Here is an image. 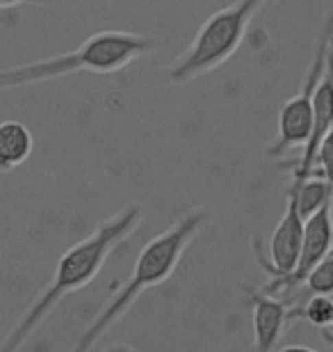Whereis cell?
Listing matches in <instances>:
<instances>
[{
  "label": "cell",
  "instance_id": "6da1fadb",
  "mask_svg": "<svg viewBox=\"0 0 333 352\" xmlns=\"http://www.w3.org/2000/svg\"><path fill=\"white\" fill-rule=\"evenodd\" d=\"M141 217H144V210H141L139 204H128L126 208L112 215L110 220H103L89 236H84L82 241L71 245L65 254L60 256L53 281L41 291L39 298L32 302L23 318L14 325L10 336H7L5 343L0 346V352H19L21 346L34 334V329L44 322L46 316L51 314L67 295L80 291L89 281H94L96 274L103 270V265L110 258L112 252H115L126 238H130L135 234Z\"/></svg>",
  "mask_w": 333,
  "mask_h": 352
},
{
  "label": "cell",
  "instance_id": "7a4b0ae2",
  "mask_svg": "<svg viewBox=\"0 0 333 352\" xmlns=\"http://www.w3.org/2000/svg\"><path fill=\"white\" fill-rule=\"evenodd\" d=\"M208 222V210L194 208L179 217L167 231H162L151 238L144 250L137 254V261L133 265V274L112 298L105 302L98 316L89 322L87 329L80 334L76 346L69 352H89L96 346V341L122 318V316L133 307V302L139 298L146 288L160 286L172 277L176 265L181 263L183 254L190 248V243L201 234V229Z\"/></svg>",
  "mask_w": 333,
  "mask_h": 352
},
{
  "label": "cell",
  "instance_id": "3957f363",
  "mask_svg": "<svg viewBox=\"0 0 333 352\" xmlns=\"http://www.w3.org/2000/svg\"><path fill=\"white\" fill-rule=\"evenodd\" d=\"M160 46L158 37L122 30H101L80 46L55 58L37 60L14 69H0V91L23 87L30 82H46L73 74H115L122 72Z\"/></svg>",
  "mask_w": 333,
  "mask_h": 352
},
{
  "label": "cell",
  "instance_id": "277c9868",
  "mask_svg": "<svg viewBox=\"0 0 333 352\" xmlns=\"http://www.w3.org/2000/svg\"><path fill=\"white\" fill-rule=\"evenodd\" d=\"M265 5L267 0H233L205 19L190 46L169 65L167 80L172 85H187L226 65L242 46L253 19Z\"/></svg>",
  "mask_w": 333,
  "mask_h": 352
},
{
  "label": "cell",
  "instance_id": "5b68a950",
  "mask_svg": "<svg viewBox=\"0 0 333 352\" xmlns=\"http://www.w3.org/2000/svg\"><path fill=\"white\" fill-rule=\"evenodd\" d=\"M333 39V12L329 14L327 23H324L320 37H317L313 60L303 76L301 89L297 91L292 98H288L283 103L279 112V135L267 149L269 158H281L283 153H288L295 146H303L308 142L310 133H313V101H315V89L320 85L324 69H327L329 60V46Z\"/></svg>",
  "mask_w": 333,
  "mask_h": 352
},
{
  "label": "cell",
  "instance_id": "8992f818",
  "mask_svg": "<svg viewBox=\"0 0 333 352\" xmlns=\"http://www.w3.org/2000/svg\"><path fill=\"white\" fill-rule=\"evenodd\" d=\"M303 227H306V220H303L299 208H297L295 197L288 192L286 213H283L281 222L276 224L272 241H269L267 256L263 254L258 238L253 241V254H256L258 263L272 274V279L288 277L290 272H295L303 245Z\"/></svg>",
  "mask_w": 333,
  "mask_h": 352
},
{
  "label": "cell",
  "instance_id": "52a82bcc",
  "mask_svg": "<svg viewBox=\"0 0 333 352\" xmlns=\"http://www.w3.org/2000/svg\"><path fill=\"white\" fill-rule=\"evenodd\" d=\"M333 250V215H331V201L327 206H322L315 215H310L303 227V245L299 263H297L295 272H290L288 277L272 279L263 288L269 295H279L286 288L301 286L308 279V274L320 265L324 258L331 254Z\"/></svg>",
  "mask_w": 333,
  "mask_h": 352
},
{
  "label": "cell",
  "instance_id": "ba28073f",
  "mask_svg": "<svg viewBox=\"0 0 333 352\" xmlns=\"http://www.w3.org/2000/svg\"><path fill=\"white\" fill-rule=\"evenodd\" d=\"M333 129V39L329 46V60L324 76L320 80V85L315 89V101H313V133H310L308 142L303 144V153L299 158V163L295 167L292 183L306 181L308 176L315 174V163H317V153L324 142V138L329 135V131Z\"/></svg>",
  "mask_w": 333,
  "mask_h": 352
},
{
  "label": "cell",
  "instance_id": "9c48e42d",
  "mask_svg": "<svg viewBox=\"0 0 333 352\" xmlns=\"http://www.w3.org/2000/svg\"><path fill=\"white\" fill-rule=\"evenodd\" d=\"M242 291L253 309V352H274L283 327L290 322L288 302L276 300L263 288L242 286Z\"/></svg>",
  "mask_w": 333,
  "mask_h": 352
},
{
  "label": "cell",
  "instance_id": "30bf717a",
  "mask_svg": "<svg viewBox=\"0 0 333 352\" xmlns=\"http://www.w3.org/2000/svg\"><path fill=\"white\" fill-rule=\"evenodd\" d=\"M32 153V133L19 122L0 124V172L23 165Z\"/></svg>",
  "mask_w": 333,
  "mask_h": 352
},
{
  "label": "cell",
  "instance_id": "8fae6325",
  "mask_svg": "<svg viewBox=\"0 0 333 352\" xmlns=\"http://www.w3.org/2000/svg\"><path fill=\"white\" fill-rule=\"evenodd\" d=\"M288 192L295 197L297 208H299L303 220H308L310 215H315L317 210H320L322 206H327V204L331 201L329 183L317 174L308 176V179L301 181V183H292Z\"/></svg>",
  "mask_w": 333,
  "mask_h": 352
},
{
  "label": "cell",
  "instance_id": "7c38bea8",
  "mask_svg": "<svg viewBox=\"0 0 333 352\" xmlns=\"http://www.w3.org/2000/svg\"><path fill=\"white\" fill-rule=\"evenodd\" d=\"M297 316L306 318L315 327H329L333 322V300L329 295H313L301 309H290V320Z\"/></svg>",
  "mask_w": 333,
  "mask_h": 352
},
{
  "label": "cell",
  "instance_id": "4fadbf2b",
  "mask_svg": "<svg viewBox=\"0 0 333 352\" xmlns=\"http://www.w3.org/2000/svg\"><path fill=\"white\" fill-rule=\"evenodd\" d=\"M306 291L313 295H333V254H329L324 261L308 274L303 281Z\"/></svg>",
  "mask_w": 333,
  "mask_h": 352
},
{
  "label": "cell",
  "instance_id": "5bb4252c",
  "mask_svg": "<svg viewBox=\"0 0 333 352\" xmlns=\"http://www.w3.org/2000/svg\"><path fill=\"white\" fill-rule=\"evenodd\" d=\"M317 170H320V176L329 183V188H331V215H333V129L329 131V135L324 138V142L320 146V153H317L315 172Z\"/></svg>",
  "mask_w": 333,
  "mask_h": 352
},
{
  "label": "cell",
  "instance_id": "9a60e30c",
  "mask_svg": "<svg viewBox=\"0 0 333 352\" xmlns=\"http://www.w3.org/2000/svg\"><path fill=\"white\" fill-rule=\"evenodd\" d=\"M34 5V7H48L53 5V0H0V10H14V7Z\"/></svg>",
  "mask_w": 333,
  "mask_h": 352
},
{
  "label": "cell",
  "instance_id": "2e32d148",
  "mask_svg": "<svg viewBox=\"0 0 333 352\" xmlns=\"http://www.w3.org/2000/svg\"><path fill=\"white\" fill-rule=\"evenodd\" d=\"M279 352H317V350L306 348V346H286V348H281Z\"/></svg>",
  "mask_w": 333,
  "mask_h": 352
},
{
  "label": "cell",
  "instance_id": "e0dca14e",
  "mask_svg": "<svg viewBox=\"0 0 333 352\" xmlns=\"http://www.w3.org/2000/svg\"><path fill=\"white\" fill-rule=\"evenodd\" d=\"M108 352H137V350L130 348V346H115V348H110Z\"/></svg>",
  "mask_w": 333,
  "mask_h": 352
},
{
  "label": "cell",
  "instance_id": "ac0fdd59",
  "mask_svg": "<svg viewBox=\"0 0 333 352\" xmlns=\"http://www.w3.org/2000/svg\"><path fill=\"white\" fill-rule=\"evenodd\" d=\"M331 327H333V322H331Z\"/></svg>",
  "mask_w": 333,
  "mask_h": 352
},
{
  "label": "cell",
  "instance_id": "d6986e66",
  "mask_svg": "<svg viewBox=\"0 0 333 352\" xmlns=\"http://www.w3.org/2000/svg\"><path fill=\"white\" fill-rule=\"evenodd\" d=\"M331 254H333V250H331Z\"/></svg>",
  "mask_w": 333,
  "mask_h": 352
}]
</instances>
